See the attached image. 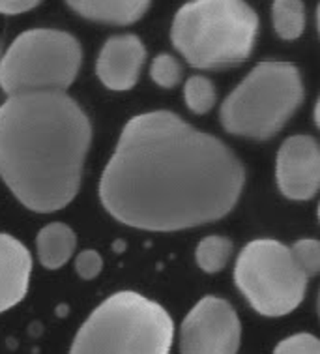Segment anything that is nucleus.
<instances>
[{"label": "nucleus", "mask_w": 320, "mask_h": 354, "mask_svg": "<svg viewBox=\"0 0 320 354\" xmlns=\"http://www.w3.org/2000/svg\"><path fill=\"white\" fill-rule=\"evenodd\" d=\"M92 141L88 116L66 92L10 96L0 105V178L34 212L77 195Z\"/></svg>", "instance_id": "nucleus-2"}, {"label": "nucleus", "mask_w": 320, "mask_h": 354, "mask_svg": "<svg viewBox=\"0 0 320 354\" xmlns=\"http://www.w3.org/2000/svg\"><path fill=\"white\" fill-rule=\"evenodd\" d=\"M41 0H0V13L4 15H19L32 10Z\"/></svg>", "instance_id": "nucleus-21"}, {"label": "nucleus", "mask_w": 320, "mask_h": 354, "mask_svg": "<svg viewBox=\"0 0 320 354\" xmlns=\"http://www.w3.org/2000/svg\"><path fill=\"white\" fill-rule=\"evenodd\" d=\"M274 30L281 39H298L305 30V6L301 0H274Z\"/></svg>", "instance_id": "nucleus-14"}, {"label": "nucleus", "mask_w": 320, "mask_h": 354, "mask_svg": "<svg viewBox=\"0 0 320 354\" xmlns=\"http://www.w3.org/2000/svg\"><path fill=\"white\" fill-rule=\"evenodd\" d=\"M150 77L161 88H174L182 81V66L174 57L161 53L150 66Z\"/></svg>", "instance_id": "nucleus-17"}, {"label": "nucleus", "mask_w": 320, "mask_h": 354, "mask_svg": "<svg viewBox=\"0 0 320 354\" xmlns=\"http://www.w3.org/2000/svg\"><path fill=\"white\" fill-rule=\"evenodd\" d=\"M216 88L210 79L205 75H193L184 84V100L195 115H206L216 105Z\"/></svg>", "instance_id": "nucleus-16"}, {"label": "nucleus", "mask_w": 320, "mask_h": 354, "mask_svg": "<svg viewBox=\"0 0 320 354\" xmlns=\"http://www.w3.org/2000/svg\"><path fill=\"white\" fill-rule=\"evenodd\" d=\"M296 264L308 277L317 276L320 272V244L314 239H301L290 248Z\"/></svg>", "instance_id": "nucleus-18"}, {"label": "nucleus", "mask_w": 320, "mask_h": 354, "mask_svg": "<svg viewBox=\"0 0 320 354\" xmlns=\"http://www.w3.org/2000/svg\"><path fill=\"white\" fill-rule=\"evenodd\" d=\"M303 100V83L294 64L261 62L227 96L221 122L234 136L270 139L288 122Z\"/></svg>", "instance_id": "nucleus-5"}, {"label": "nucleus", "mask_w": 320, "mask_h": 354, "mask_svg": "<svg viewBox=\"0 0 320 354\" xmlns=\"http://www.w3.org/2000/svg\"><path fill=\"white\" fill-rule=\"evenodd\" d=\"M81 62L83 51L71 34L53 28L26 30L0 60V86L8 96L66 92Z\"/></svg>", "instance_id": "nucleus-6"}, {"label": "nucleus", "mask_w": 320, "mask_h": 354, "mask_svg": "<svg viewBox=\"0 0 320 354\" xmlns=\"http://www.w3.org/2000/svg\"><path fill=\"white\" fill-rule=\"evenodd\" d=\"M147 58V49L135 34H120L105 41L97 57L96 73L111 91H131Z\"/></svg>", "instance_id": "nucleus-10"}, {"label": "nucleus", "mask_w": 320, "mask_h": 354, "mask_svg": "<svg viewBox=\"0 0 320 354\" xmlns=\"http://www.w3.org/2000/svg\"><path fill=\"white\" fill-rule=\"evenodd\" d=\"M36 248H38L39 263L49 270H57L60 266H64L73 255L77 248V236L71 227L57 221V223L45 225L39 231Z\"/></svg>", "instance_id": "nucleus-13"}, {"label": "nucleus", "mask_w": 320, "mask_h": 354, "mask_svg": "<svg viewBox=\"0 0 320 354\" xmlns=\"http://www.w3.org/2000/svg\"><path fill=\"white\" fill-rule=\"evenodd\" d=\"M68 6L90 21L131 25L147 13L152 0H66Z\"/></svg>", "instance_id": "nucleus-12"}, {"label": "nucleus", "mask_w": 320, "mask_h": 354, "mask_svg": "<svg viewBox=\"0 0 320 354\" xmlns=\"http://www.w3.org/2000/svg\"><path fill=\"white\" fill-rule=\"evenodd\" d=\"M32 272V257L19 240L0 234V313L25 298Z\"/></svg>", "instance_id": "nucleus-11"}, {"label": "nucleus", "mask_w": 320, "mask_h": 354, "mask_svg": "<svg viewBox=\"0 0 320 354\" xmlns=\"http://www.w3.org/2000/svg\"><path fill=\"white\" fill-rule=\"evenodd\" d=\"M232 253V242L225 236H206L200 240L195 259L206 274H218L227 266Z\"/></svg>", "instance_id": "nucleus-15"}, {"label": "nucleus", "mask_w": 320, "mask_h": 354, "mask_svg": "<svg viewBox=\"0 0 320 354\" xmlns=\"http://www.w3.org/2000/svg\"><path fill=\"white\" fill-rule=\"evenodd\" d=\"M173 335V319L160 304L116 292L90 313L70 354H169Z\"/></svg>", "instance_id": "nucleus-4"}, {"label": "nucleus", "mask_w": 320, "mask_h": 354, "mask_svg": "<svg viewBox=\"0 0 320 354\" xmlns=\"http://www.w3.org/2000/svg\"><path fill=\"white\" fill-rule=\"evenodd\" d=\"M243 182L242 161L225 142L174 113L154 111L133 116L122 129L100 197L120 223L180 231L225 218Z\"/></svg>", "instance_id": "nucleus-1"}, {"label": "nucleus", "mask_w": 320, "mask_h": 354, "mask_svg": "<svg viewBox=\"0 0 320 354\" xmlns=\"http://www.w3.org/2000/svg\"><path fill=\"white\" fill-rule=\"evenodd\" d=\"M277 186L292 201L313 199L320 186V149L311 136L285 139L277 152Z\"/></svg>", "instance_id": "nucleus-9"}, {"label": "nucleus", "mask_w": 320, "mask_h": 354, "mask_svg": "<svg viewBox=\"0 0 320 354\" xmlns=\"http://www.w3.org/2000/svg\"><path fill=\"white\" fill-rule=\"evenodd\" d=\"M242 326L231 304L205 297L187 313L180 328L182 354H236Z\"/></svg>", "instance_id": "nucleus-8"}, {"label": "nucleus", "mask_w": 320, "mask_h": 354, "mask_svg": "<svg viewBox=\"0 0 320 354\" xmlns=\"http://www.w3.org/2000/svg\"><path fill=\"white\" fill-rule=\"evenodd\" d=\"M258 17L245 0H193L174 15L171 39L187 64L221 70L250 57Z\"/></svg>", "instance_id": "nucleus-3"}, {"label": "nucleus", "mask_w": 320, "mask_h": 354, "mask_svg": "<svg viewBox=\"0 0 320 354\" xmlns=\"http://www.w3.org/2000/svg\"><path fill=\"white\" fill-rule=\"evenodd\" d=\"M274 354H320V343L313 334H296L283 339Z\"/></svg>", "instance_id": "nucleus-19"}, {"label": "nucleus", "mask_w": 320, "mask_h": 354, "mask_svg": "<svg viewBox=\"0 0 320 354\" xmlns=\"http://www.w3.org/2000/svg\"><path fill=\"white\" fill-rule=\"evenodd\" d=\"M234 279L256 313L283 317L300 306L309 277L296 264L290 248L274 239H258L240 253Z\"/></svg>", "instance_id": "nucleus-7"}, {"label": "nucleus", "mask_w": 320, "mask_h": 354, "mask_svg": "<svg viewBox=\"0 0 320 354\" xmlns=\"http://www.w3.org/2000/svg\"><path fill=\"white\" fill-rule=\"evenodd\" d=\"M103 268V259L96 250H84L75 259V272L83 279H94Z\"/></svg>", "instance_id": "nucleus-20"}]
</instances>
